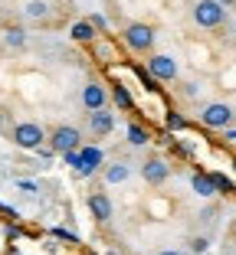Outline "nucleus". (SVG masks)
Returning <instances> with one entry per match:
<instances>
[{
    "mask_svg": "<svg viewBox=\"0 0 236 255\" xmlns=\"http://www.w3.org/2000/svg\"><path fill=\"white\" fill-rule=\"evenodd\" d=\"M194 20H197V26H204V30H214V26H220V23L227 20V10H223L220 0H200L197 7H194Z\"/></svg>",
    "mask_w": 236,
    "mask_h": 255,
    "instance_id": "f257e3e1",
    "label": "nucleus"
},
{
    "mask_svg": "<svg viewBox=\"0 0 236 255\" xmlns=\"http://www.w3.org/2000/svg\"><path fill=\"white\" fill-rule=\"evenodd\" d=\"M79 144H82V134H79L72 125H59L53 131V137H49V147H53L56 154H69V150H76Z\"/></svg>",
    "mask_w": 236,
    "mask_h": 255,
    "instance_id": "f03ea898",
    "label": "nucleus"
},
{
    "mask_svg": "<svg viewBox=\"0 0 236 255\" xmlns=\"http://www.w3.org/2000/svg\"><path fill=\"white\" fill-rule=\"evenodd\" d=\"M200 121H204L207 128H214V131H227L230 121H233V108L223 105V102H214V105H207V108H204Z\"/></svg>",
    "mask_w": 236,
    "mask_h": 255,
    "instance_id": "7ed1b4c3",
    "label": "nucleus"
},
{
    "mask_svg": "<svg viewBox=\"0 0 236 255\" xmlns=\"http://www.w3.org/2000/svg\"><path fill=\"white\" fill-rule=\"evenodd\" d=\"M125 43H128L135 53H145L154 43V30L148 23H131V26H125Z\"/></svg>",
    "mask_w": 236,
    "mask_h": 255,
    "instance_id": "20e7f679",
    "label": "nucleus"
},
{
    "mask_svg": "<svg viewBox=\"0 0 236 255\" xmlns=\"http://www.w3.org/2000/svg\"><path fill=\"white\" fill-rule=\"evenodd\" d=\"M13 141L26 150H36L39 144H43V128H39L36 121H23V125L13 128Z\"/></svg>",
    "mask_w": 236,
    "mask_h": 255,
    "instance_id": "39448f33",
    "label": "nucleus"
},
{
    "mask_svg": "<svg viewBox=\"0 0 236 255\" xmlns=\"http://www.w3.org/2000/svg\"><path fill=\"white\" fill-rule=\"evenodd\" d=\"M148 75L154 82H171V79H177V66L171 56H151L148 59Z\"/></svg>",
    "mask_w": 236,
    "mask_h": 255,
    "instance_id": "423d86ee",
    "label": "nucleus"
},
{
    "mask_svg": "<svg viewBox=\"0 0 236 255\" xmlns=\"http://www.w3.org/2000/svg\"><path fill=\"white\" fill-rule=\"evenodd\" d=\"M141 177H145L151 187H158V183H164L171 177V167H168V160H161V157H151V160H145V167H141Z\"/></svg>",
    "mask_w": 236,
    "mask_h": 255,
    "instance_id": "0eeeda50",
    "label": "nucleus"
},
{
    "mask_svg": "<svg viewBox=\"0 0 236 255\" xmlns=\"http://www.w3.org/2000/svg\"><path fill=\"white\" fill-rule=\"evenodd\" d=\"M99 164H102V150L99 147H82L76 173H79V177H89V173H95V167H99Z\"/></svg>",
    "mask_w": 236,
    "mask_h": 255,
    "instance_id": "6e6552de",
    "label": "nucleus"
},
{
    "mask_svg": "<svg viewBox=\"0 0 236 255\" xmlns=\"http://www.w3.org/2000/svg\"><path fill=\"white\" fill-rule=\"evenodd\" d=\"M89 210H92V216L99 219V223H108V219H112V200H108L105 193H92L89 196Z\"/></svg>",
    "mask_w": 236,
    "mask_h": 255,
    "instance_id": "1a4fd4ad",
    "label": "nucleus"
},
{
    "mask_svg": "<svg viewBox=\"0 0 236 255\" xmlns=\"http://www.w3.org/2000/svg\"><path fill=\"white\" fill-rule=\"evenodd\" d=\"M82 105L89 108V112H99L102 105H105V89H102V85H85L82 89Z\"/></svg>",
    "mask_w": 236,
    "mask_h": 255,
    "instance_id": "9d476101",
    "label": "nucleus"
},
{
    "mask_svg": "<svg viewBox=\"0 0 236 255\" xmlns=\"http://www.w3.org/2000/svg\"><path fill=\"white\" fill-rule=\"evenodd\" d=\"M89 128L95 131V134H112L115 118H112L108 112H102V108H99V112H92V115H89Z\"/></svg>",
    "mask_w": 236,
    "mask_h": 255,
    "instance_id": "9b49d317",
    "label": "nucleus"
},
{
    "mask_svg": "<svg viewBox=\"0 0 236 255\" xmlns=\"http://www.w3.org/2000/svg\"><path fill=\"white\" fill-rule=\"evenodd\" d=\"M69 36L76 39V43H92V39H95V26H92L89 20H79V23H72Z\"/></svg>",
    "mask_w": 236,
    "mask_h": 255,
    "instance_id": "f8f14e48",
    "label": "nucleus"
},
{
    "mask_svg": "<svg viewBox=\"0 0 236 255\" xmlns=\"http://www.w3.org/2000/svg\"><path fill=\"white\" fill-rule=\"evenodd\" d=\"M194 193L197 196H214L217 193V187H214V180H210V173H194Z\"/></svg>",
    "mask_w": 236,
    "mask_h": 255,
    "instance_id": "ddd939ff",
    "label": "nucleus"
},
{
    "mask_svg": "<svg viewBox=\"0 0 236 255\" xmlns=\"http://www.w3.org/2000/svg\"><path fill=\"white\" fill-rule=\"evenodd\" d=\"M148 141H151L148 128H141V125L131 121V125H128V144H131V147H141V144H148Z\"/></svg>",
    "mask_w": 236,
    "mask_h": 255,
    "instance_id": "4468645a",
    "label": "nucleus"
},
{
    "mask_svg": "<svg viewBox=\"0 0 236 255\" xmlns=\"http://www.w3.org/2000/svg\"><path fill=\"white\" fill-rule=\"evenodd\" d=\"M128 167H125V164H112V167H108V170H105V183H125V180H128Z\"/></svg>",
    "mask_w": 236,
    "mask_h": 255,
    "instance_id": "2eb2a0df",
    "label": "nucleus"
},
{
    "mask_svg": "<svg viewBox=\"0 0 236 255\" xmlns=\"http://www.w3.org/2000/svg\"><path fill=\"white\" fill-rule=\"evenodd\" d=\"M210 180H214V187H217V193H233V180L230 177H223V173H210Z\"/></svg>",
    "mask_w": 236,
    "mask_h": 255,
    "instance_id": "dca6fc26",
    "label": "nucleus"
},
{
    "mask_svg": "<svg viewBox=\"0 0 236 255\" xmlns=\"http://www.w3.org/2000/svg\"><path fill=\"white\" fill-rule=\"evenodd\" d=\"M26 13H30L33 20H43V16L49 13V7H46L43 0H30V3H26Z\"/></svg>",
    "mask_w": 236,
    "mask_h": 255,
    "instance_id": "f3484780",
    "label": "nucleus"
},
{
    "mask_svg": "<svg viewBox=\"0 0 236 255\" xmlns=\"http://www.w3.org/2000/svg\"><path fill=\"white\" fill-rule=\"evenodd\" d=\"M168 128H171V131H181V128H187V121H184L181 115L171 112V115H168Z\"/></svg>",
    "mask_w": 236,
    "mask_h": 255,
    "instance_id": "a211bd4d",
    "label": "nucleus"
},
{
    "mask_svg": "<svg viewBox=\"0 0 236 255\" xmlns=\"http://www.w3.org/2000/svg\"><path fill=\"white\" fill-rule=\"evenodd\" d=\"M115 102H118L122 108H131V95L125 89H115Z\"/></svg>",
    "mask_w": 236,
    "mask_h": 255,
    "instance_id": "6ab92c4d",
    "label": "nucleus"
},
{
    "mask_svg": "<svg viewBox=\"0 0 236 255\" xmlns=\"http://www.w3.org/2000/svg\"><path fill=\"white\" fill-rule=\"evenodd\" d=\"M7 43L10 46H23V30H16V26H13V30H7Z\"/></svg>",
    "mask_w": 236,
    "mask_h": 255,
    "instance_id": "aec40b11",
    "label": "nucleus"
},
{
    "mask_svg": "<svg viewBox=\"0 0 236 255\" xmlns=\"http://www.w3.org/2000/svg\"><path fill=\"white\" fill-rule=\"evenodd\" d=\"M207 246H210V242H207L204 236H200V239H194V246H191V249H194V252L200 255V252H207Z\"/></svg>",
    "mask_w": 236,
    "mask_h": 255,
    "instance_id": "412c9836",
    "label": "nucleus"
},
{
    "mask_svg": "<svg viewBox=\"0 0 236 255\" xmlns=\"http://www.w3.org/2000/svg\"><path fill=\"white\" fill-rule=\"evenodd\" d=\"M62 157L69 160V167H79V150H69V154H62Z\"/></svg>",
    "mask_w": 236,
    "mask_h": 255,
    "instance_id": "4be33fe9",
    "label": "nucleus"
},
{
    "mask_svg": "<svg viewBox=\"0 0 236 255\" xmlns=\"http://www.w3.org/2000/svg\"><path fill=\"white\" fill-rule=\"evenodd\" d=\"M53 236H59V239H69V242H76V236L66 233V229H53Z\"/></svg>",
    "mask_w": 236,
    "mask_h": 255,
    "instance_id": "5701e85b",
    "label": "nucleus"
},
{
    "mask_svg": "<svg viewBox=\"0 0 236 255\" xmlns=\"http://www.w3.org/2000/svg\"><path fill=\"white\" fill-rule=\"evenodd\" d=\"M20 190H26V193H36V183H30V180H23V183H20Z\"/></svg>",
    "mask_w": 236,
    "mask_h": 255,
    "instance_id": "b1692460",
    "label": "nucleus"
},
{
    "mask_svg": "<svg viewBox=\"0 0 236 255\" xmlns=\"http://www.w3.org/2000/svg\"><path fill=\"white\" fill-rule=\"evenodd\" d=\"M227 141H233V144H236V128H227Z\"/></svg>",
    "mask_w": 236,
    "mask_h": 255,
    "instance_id": "393cba45",
    "label": "nucleus"
},
{
    "mask_svg": "<svg viewBox=\"0 0 236 255\" xmlns=\"http://www.w3.org/2000/svg\"><path fill=\"white\" fill-rule=\"evenodd\" d=\"M158 255H181V252H158Z\"/></svg>",
    "mask_w": 236,
    "mask_h": 255,
    "instance_id": "a878e982",
    "label": "nucleus"
},
{
    "mask_svg": "<svg viewBox=\"0 0 236 255\" xmlns=\"http://www.w3.org/2000/svg\"><path fill=\"white\" fill-rule=\"evenodd\" d=\"M233 170H236V160H233Z\"/></svg>",
    "mask_w": 236,
    "mask_h": 255,
    "instance_id": "bb28decb",
    "label": "nucleus"
},
{
    "mask_svg": "<svg viewBox=\"0 0 236 255\" xmlns=\"http://www.w3.org/2000/svg\"><path fill=\"white\" fill-rule=\"evenodd\" d=\"M89 255H92V252H89Z\"/></svg>",
    "mask_w": 236,
    "mask_h": 255,
    "instance_id": "cd10ccee",
    "label": "nucleus"
}]
</instances>
